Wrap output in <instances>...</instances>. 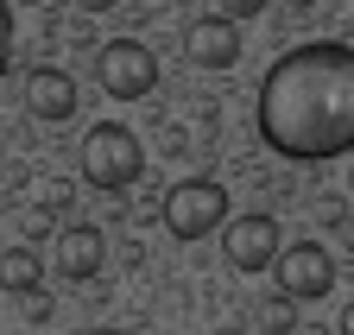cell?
Here are the masks:
<instances>
[{
	"mask_svg": "<svg viewBox=\"0 0 354 335\" xmlns=\"http://www.w3.org/2000/svg\"><path fill=\"white\" fill-rule=\"evenodd\" d=\"M272 278H279L285 298L317 304V298H329V291H335V260H329V247H323V240H291V247H279Z\"/></svg>",
	"mask_w": 354,
	"mask_h": 335,
	"instance_id": "8992f818",
	"label": "cell"
},
{
	"mask_svg": "<svg viewBox=\"0 0 354 335\" xmlns=\"http://www.w3.org/2000/svg\"><path fill=\"white\" fill-rule=\"evenodd\" d=\"M335 335H354V298L342 304V316H335Z\"/></svg>",
	"mask_w": 354,
	"mask_h": 335,
	"instance_id": "9a60e30c",
	"label": "cell"
},
{
	"mask_svg": "<svg viewBox=\"0 0 354 335\" xmlns=\"http://www.w3.org/2000/svg\"><path fill=\"white\" fill-rule=\"evenodd\" d=\"M76 7H88V13H108V7H120V0H76Z\"/></svg>",
	"mask_w": 354,
	"mask_h": 335,
	"instance_id": "e0dca14e",
	"label": "cell"
},
{
	"mask_svg": "<svg viewBox=\"0 0 354 335\" xmlns=\"http://www.w3.org/2000/svg\"><path fill=\"white\" fill-rule=\"evenodd\" d=\"M266 7H272V0H215V13H228V19H241V26H247V19H259Z\"/></svg>",
	"mask_w": 354,
	"mask_h": 335,
	"instance_id": "4fadbf2b",
	"label": "cell"
},
{
	"mask_svg": "<svg viewBox=\"0 0 354 335\" xmlns=\"http://www.w3.org/2000/svg\"><path fill=\"white\" fill-rule=\"evenodd\" d=\"M95 82L114 102H140V95L158 89V51L140 45V38H108L95 51Z\"/></svg>",
	"mask_w": 354,
	"mask_h": 335,
	"instance_id": "277c9868",
	"label": "cell"
},
{
	"mask_svg": "<svg viewBox=\"0 0 354 335\" xmlns=\"http://www.w3.org/2000/svg\"><path fill=\"white\" fill-rule=\"evenodd\" d=\"M253 127L291 164H329L354 152V45L310 38L259 76Z\"/></svg>",
	"mask_w": 354,
	"mask_h": 335,
	"instance_id": "6da1fadb",
	"label": "cell"
},
{
	"mask_svg": "<svg viewBox=\"0 0 354 335\" xmlns=\"http://www.w3.org/2000/svg\"><path fill=\"white\" fill-rule=\"evenodd\" d=\"M259 316H266V329H272V335H285V329H297V298H285V291H279Z\"/></svg>",
	"mask_w": 354,
	"mask_h": 335,
	"instance_id": "8fae6325",
	"label": "cell"
},
{
	"mask_svg": "<svg viewBox=\"0 0 354 335\" xmlns=\"http://www.w3.org/2000/svg\"><path fill=\"white\" fill-rule=\"evenodd\" d=\"M0 285L19 291V298L38 291V253H32V247H7V253H0Z\"/></svg>",
	"mask_w": 354,
	"mask_h": 335,
	"instance_id": "30bf717a",
	"label": "cell"
},
{
	"mask_svg": "<svg viewBox=\"0 0 354 335\" xmlns=\"http://www.w3.org/2000/svg\"><path fill=\"white\" fill-rule=\"evenodd\" d=\"M158 216H165V228L177 240H203V234H215L221 222H228V190H221L215 178H177L165 190Z\"/></svg>",
	"mask_w": 354,
	"mask_h": 335,
	"instance_id": "3957f363",
	"label": "cell"
},
{
	"mask_svg": "<svg viewBox=\"0 0 354 335\" xmlns=\"http://www.w3.org/2000/svg\"><path fill=\"white\" fill-rule=\"evenodd\" d=\"M76 76L70 70H57V64H38L32 76H26V108H32V120H70L76 114Z\"/></svg>",
	"mask_w": 354,
	"mask_h": 335,
	"instance_id": "9c48e42d",
	"label": "cell"
},
{
	"mask_svg": "<svg viewBox=\"0 0 354 335\" xmlns=\"http://www.w3.org/2000/svg\"><path fill=\"white\" fill-rule=\"evenodd\" d=\"M102 260H108V240L95 222H76L57 234V278L64 285H88V278H102Z\"/></svg>",
	"mask_w": 354,
	"mask_h": 335,
	"instance_id": "ba28073f",
	"label": "cell"
},
{
	"mask_svg": "<svg viewBox=\"0 0 354 335\" xmlns=\"http://www.w3.org/2000/svg\"><path fill=\"white\" fill-rule=\"evenodd\" d=\"M310 7H317V0H285V13H310Z\"/></svg>",
	"mask_w": 354,
	"mask_h": 335,
	"instance_id": "ac0fdd59",
	"label": "cell"
},
{
	"mask_svg": "<svg viewBox=\"0 0 354 335\" xmlns=\"http://www.w3.org/2000/svg\"><path fill=\"white\" fill-rule=\"evenodd\" d=\"M76 164H82V178L95 190H127V184H140V171H146V146H140L133 127H120V120H95V127L82 133Z\"/></svg>",
	"mask_w": 354,
	"mask_h": 335,
	"instance_id": "7a4b0ae2",
	"label": "cell"
},
{
	"mask_svg": "<svg viewBox=\"0 0 354 335\" xmlns=\"http://www.w3.org/2000/svg\"><path fill=\"white\" fill-rule=\"evenodd\" d=\"M215 234H221V260H228L234 272H272L279 247H285V228L266 216V209H253V216H228Z\"/></svg>",
	"mask_w": 354,
	"mask_h": 335,
	"instance_id": "5b68a950",
	"label": "cell"
},
{
	"mask_svg": "<svg viewBox=\"0 0 354 335\" xmlns=\"http://www.w3.org/2000/svg\"><path fill=\"white\" fill-rule=\"evenodd\" d=\"M241 51H247V38H241V19H228V13H203L184 26V57L196 70H234Z\"/></svg>",
	"mask_w": 354,
	"mask_h": 335,
	"instance_id": "52a82bcc",
	"label": "cell"
},
{
	"mask_svg": "<svg viewBox=\"0 0 354 335\" xmlns=\"http://www.w3.org/2000/svg\"><path fill=\"white\" fill-rule=\"evenodd\" d=\"M342 247H348V260H354V209H342Z\"/></svg>",
	"mask_w": 354,
	"mask_h": 335,
	"instance_id": "5bb4252c",
	"label": "cell"
},
{
	"mask_svg": "<svg viewBox=\"0 0 354 335\" xmlns=\"http://www.w3.org/2000/svg\"><path fill=\"white\" fill-rule=\"evenodd\" d=\"M13 45H19V26H13V7L0 0V76L13 70Z\"/></svg>",
	"mask_w": 354,
	"mask_h": 335,
	"instance_id": "7c38bea8",
	"label": "cell"
},
{
	"mask_svg": "<svg viewBox=\"0 0 354 335\" xmlns=\"http://www.w3.org/2000/svg\"><path fill=\"white\" fill-rule=\"evenodd\" d=\"M348 184H354V178H348Z\"/></svg>",
	"mask_w": 354,
	"mask_h": 335,
	"instance_id": "d6986e66",
	"label": "cell"
},
{
	"mask_svg": "<svg viewBox=\"0 0 354 335\" xmlns=\"http://www.w3.org/2000/svg\"><path fill=\"white\" fill-rule=\"evenodd\" d=\"M70 335H140V329H70Z\"/></svg>",
	"mask_w": 354,
	"mask_h": 335,
	"instance_id": "2e32d148",
	"label": "cell"
}]
</instances>
